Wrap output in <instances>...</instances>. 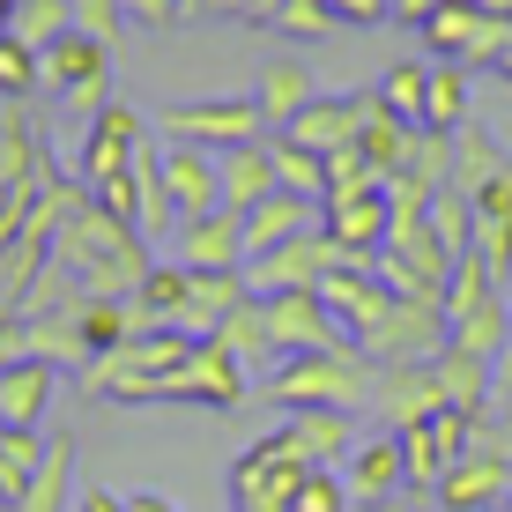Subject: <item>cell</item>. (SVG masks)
Instances as JSON below:
<instances>
[{"label":"cell","instance_id":"6da1fadb","mask_svg":"<svg viewBox=\"0 0 512 512\" xmlns=\"http://www.w3.org/2000/svg\"><path fill=\"white\" fill-rule=\"evenodd\" d=\"M193 342H201V334H186V327H141L134 342H119L112 357H97L90 372H82V394L119 401V409H164V401L179 409Z\"/></svg>","mask_w":512,"mask_h":512},{"label":"cell","instance_id":"7a4b0ae2","mask_svg":"<svg viewBox=\"0 0 512 512\" xmlns=\"http://www.w3.org/2000/svg\"><path fill=\"white\" fill-rule=\"evenodd\" d=\"M52 260H60V268L75 275L90 297H134V290H141V275L156 268L149 238H141L127 216L97 208V201L82 208L75 223H60V238H52Z\"/></svg>","mask_w":512,"mask_h":512},{"label":"cell","instance_id":"3957f363","mask_svg":"<svg viewBox=\"0 0 512 512\" xmlns=\"http://www.w3.org/2000/svg\"><path fill=\"white\" fill-rule=\"evenodd\" d=\"M260 401L275 409H357L372 401V357L357 342H334V349H305V357H282L268 379H260Z\"/></svg>","mask_w":512,"mask_h":512},{"label":"cell","instance_id":"277c9868","mask_svg":"<svg viewBox=\"0 0 512 512\" xmlns=\"http://www.w3.org/2000/svg\"><path fill=\"white\" fill-rule=\"evenodd\" d=\"M446 327H453V342H461V349H475V357H490V364H498L505 342H512L505 282L490 275L475 253L453 260V282H446Z\"/></svg>","mask_w":512,"mask_h":512},{"label":"cell","instance_id":"5b68a950","mask_svg":"<svg viewBox=\"0 0 512 512\" xmlns=\"http://www.w3.org/2000/svg\"><path fill=\"white\" fill-rule=\"evenodd\" d=\"M312 475V461L290 446V431H260L253 446L231 461V475H223V490H231V512H290L297 483Z\"/></svg>","mask_w":512,"mask_h":512},{"label":"cell","instance_id":"8992f818","mask_svg":"<svg viewBox=\"0 0 512 512\" xmlns=\"http://www.w3.org/2000/svg\"><path fill=\"white\" fill-rule=\"evenodd\" d=\"M164 141L231 156L245 141H268V119H260L253 97H186V104H164Z\"/></svg>","mask_w":512,"mask_h":512},{"label":"cell","instance_id":"52a82bcc","mask_svg":"<svg viewBox=\"0 0 512 512\" xmlns=\"http://www.w3.org/2000/svg\"><path fill=\"white\" fill-rule=\"evenodd\" d=\"M379 282L394 297H446V282H453V253L438 245L431 231V216H394V231H386L379 245Z\"/></svg>","mask_w":512,"mask_h":512},{"label":"cell","instance_id":"ba28073f","mask_svg":"<svg viewBox=\"0 0 512 512\" xmlns=\"http://www.w3.org/2000/svg\"><path fill=\"white\" fill-rule=\"evenodd\" d=\"M38 60H45V90L67 97L75 119H97L104 104H112V45L82 38V30H60Z\"/></svg>","mask_w":512,"mask_h":512},{"label":"cell","instance_id":"9c48e42d","mask_svg":"<svg viewBox=\"0 0 512 512\" xmlns=\"http://www.w3.org/2000/svg\"><path fill=\"white\" fill-rule=\"evenodd\" d=\"M334 268H372V260L342 253V245L327 238V223H320V231L275 245V253H253V260H245V282H253V297H275V290H320Z\"/></svg>","mask_w":512,"mask_h":512},{"label":"cell","instance_id":"30bf717a","mask_svg":"<svg viewBox=\"0 0 512 512\" xmlns=\"http://www.w3.org/2000/svg\"><path fill=\"white\" fill-rule=\"evenodd\" d=\"M453 342V327H446V297H394V312L364 334V357L372 364H431L438 349Z\"/></svg>","mask_w":512,"mask_h":512},{"label":"cell","instance_id":"8fae6325","mask_svg":"<svg viewBox=\"0 0 512 512\" xmlns=\"http://www.w3.org/2000/svg\"><path fill=\"white\" fill-rule=\"evenodd\" d=\"M438 409H446V394H438L431 364H372V401H364V416H379L386 431H409V423H431Z\"/></svg>","mask_w":512,"mask_h":512},{"label":"cell","instance_id":"7c38bea8","mask_svg":"<svg viewBox=\"0 0 512 512\" xmlns=\"http://www.w3.org/2000/svg\"><path fill=\"white\" fill-rule=\"evenodd\" d=\"M260 305H268V334H275L282 357H305V349H334L342 342V327H334L320 290H275V297H260Z\"/></svg>","mask_w":512,"mask_h":512},{"label":"cell","instance_id":"4fadbf2b","mask_svg":"<svg viewBox=\"0 0 512 512\" xmlns=\"http://www.w3.org/2000/svg\"><path fill=\"white\" fill-rule=\"evenodd\" d=\"M245 394H253V379H245V364L231 357V342H223V334H201V342H193V364H186V401L179 409H223L231 416Z\"/></svg>","mask_w":512,"mask_h":512},{"label":"cell","instance_id":"5bb4252c","mask_svg":"<svg viewBox=\"0 0 512 512\" xmlns=\"http://www.w3.org/2000/svg\"><path fill=\"white\" fill-rule=\"evenodd\" d=\"M423 45H431V60L490 67V52H498V15H483L475 0H446V8L423 23Z\"/></svg>","mask_w":512,"mask_h":512},{"label":"cell","instance_id":"9a60e30c","mask_svg":"<svg viewBox=\"0 0 512 512\" xmlns=\"http://www.w3.org/2000/svg\"><path fill=\"white\" fill-rule=\"evenodd\" d=\"M512 498V468L498 453H461L431 490V512H498Z\"/></svg>","mask_w":512,"mask_h":512},{"label":"cell","instance_id":"2e32d148","mask_svg":"<svg viewBox=\"0 0 512 512\" xmlns=\"http://www.w3.org/2000/svg\"><path fill=\"white\" fill-rule=\"evenodd\" d=\"M320 297H327L334 327H342V342H364V334L394 312V290L379 282V268H334V275L320 282Z\"/></svg>","mask_w":512,"mask_h":512},{"label":"cell","instance_id":"e0dca14e","mask_svg":"<svg viewBox=\"0 0 512 512\" xmlns=\"http://www.w3.org/2000/svg\"><path fill=\"white\" fill-rule=\"evenodd\" d=\"M364 112H372V90H349V97H312L305 112L290 119V141H305V149H320V156H334V149H357V134H364Z\"/></svg>","mask_w":512,"mask_h":512},{"label":"cell","instance_id":"ac0fdd59","mask_svg":"<svg viewBox=\"0 0 512 512\" xmlns=\"http://www.w3.org/2000/svg\"><path fill=\"white\" fill-rule=\"evenodd\" d=\"M342 483H349V505H386V498H409L401 438H394V431H379V438H357V453L342 461Z\"/></svg>","mask_w":512,"mask_h":512},{"label":"cell","instance_id":"d6986e66","mask_svg":"<svg viewBox=\"0 0 512 512\" xmlns=\"http://www.w3.org/2000/svg\"><path fill=\"white\" fill-rule=\"evenodd\" d=\"M179 260L186 268H201V275H223V268H245V216L238 208H208V216H193L179 223Z\"/></svg>","mask_w":512,"mask_h":512},{"label":"cell","instance_id":"ffe728a7","mask_svg":"<svg viewBox=\"0 0 512 512\" xmlns=\"http://www.w3.org/2000/svg\"><path fill=\"white\" fill-rule=\"evenodd\" d=\"M156 149H164V186H171L179 223L223 208V164H216V156H208V149H179V141H156Z\"/></svg>","mask_w":512,"mask_h":512},{"label":"cell","instance_id":"44dd1931","mask_svg":"<svg viewBox=\"0 0 512 512\" xmlns=\"http://www.w3.org/2000/svg\"><path fill=\"white\" fill-rule=\"evenodd\" d=\"M468 201H475V238H468V253L483 260L498 282H512V171H498L490 186H475Z\"/></svg>","mask_w":512,"mask_h":512},{"label":"cell","instance_id":"7402d4cb","mask_svg":"<svg viewBox=\"0 0 512 512\" xmlns=\"http://www.w3.org/2000/svg\"><path fill=\"white\" fill-rule=\"evenodd\" d=\"M282 431L312 468H342L357 453V409H282Z\"/></svg>","mask_w":512,"mask_h":512},{"label":"cell","instance_id":"603a6c76","mask_svg":"<svg viewBox=\"0 0 512 512\" xmlns=\"http://www.w3.org/2000/svg\"><path fill=\"white\" fill-rule=\"evenodd\" d=\"M52 401H60V364L23 357L0 372V416L23 423V431H52Z\"/></svg>","mask_w":512,"mask_h":512},{"label":"cell","instance_id":"cb8c5ba5","mask_svg":"<svg viewBox=\"0 0 512 512\" xmlns=\"http://www.w3.org/2000/svg\"><path fill=\"white\" fill-rule=\"evenodd\" d=\"M320 223H327V238L342 245V253L379 260L386 231H394V201H386V193H357V201H334V208H320Z\"/></svg>","mask_w":512,"mask_h":512},{"label":"cell","instance_id":"d4e9b609","mask_svg":"<svg viewBox=\"0 0 512 512\" xmlns=\"http://www.w3.org/2000/svg\"><path fill=\"white\" fill-rule=\"evenodd\" d=\"M134 312H141V327H186L193 334V268L186 260H156L134 290Z\"/></svg>","mask_w":512,"mask_h":512},{"label":"cell","instance_id":"484cf974","mask_svg":"<svg viewBox=\"0 0 512 512\" xmlns=\"http://www.w3.org/2000/svg\"><path fill=\"white\" fill-rule=\"evenodd\" d=\"M431 372H438V394H446V409H461V416H483L490 401H498V379H490V357H475V349L461 342H446L431 357Z\"/></svg>","mask_w":512,"mask_h":512},{"label":"cell","instance_id":"4316f807","mask_svg":"<svg viewBox=\"0 0 512 512\" xmlns=\"http://www.w3.org/2000/svg\"><path fill=\"white\" fill-rule=\"evenodd\" d=\"M320 97V82H312V60H297V52H282V60H268V75H260V90H253V104H260V119H268V134H282L305 104Z\"/></svg>","mask_w":512,"mask_h":512},{"label":"cell","instance_id":"83f0119b","mask_svg":"<svg viewBox=\"0 0 512 512\" xmlns=\"http://www.w3.org/2000/svg\"><path fill=\"white\" fill-rule=\"evenodd\" d=\"M216 164H223V208H238V216H253L268 193H282V179H275V149H268V141H245V149L216 156Z\"/></svg>","mask_w":512,"mask_h":512},{"label":"cell","instance_id":"f1b7e54d","mask_svg":"<svg viewBox=\"0 0 512 512\" xmlns=\"http://www.w3.org/2000/svg\"><path fill=\"white\" fill-rule=\"evenodd\" d=\"M305 231H320V223H312V201L282 186V193H268V201L245 216V253H275V245H290Z\"/></svg>","mask_w":512,"mask_h":512},{"label":"cell","instance_id":"f546056e","mask_svg":"<svg viewBox=\"0 0 512 512\" xmlns=\"http://www.w3.org/2000/svg\"><path fill=\"white\" fill-rule=\"evenodd\" d=\"M223 342H231V357L245 364V372H260L268 379L275 364H282V349H275V334H268V305H260V297H238L231 312H223Z\"/></svg>","mask_w":512,"mask_h":512},{"label":"cell","instance_id":"4dcf8cb0","mask_svg":"<svg viewBox=\"0 0 512 512\" xmlns=\"http://www.w3.org/2000/svg\"><path fill=\"white\" fill-rule=\"evenodd\" d=\"M468 104H475V67L461 60H431V97H423V127L431 134H461L468 127Z\"/></svg>","mask_w":512,"mask_h":512},{"label":"cell","instance_id":"1f68e13d","mask_svg":"<svg viewBox=\"0 0 512 512\" xmlns=\"http://www.w3.org/2000/svg\"><path fill=\"white\" fill-rule=\"evenodd\" d=\"M171 223H179V208H171V186H164V149H141L134 156V231L141 238H171Z\"/></svg>","mask_w":512,"mask_h":512},{"label":"cell","instance_id":"d6a6232c","mask_svg":"<svg viewBox=\"0 0 512 512\" xmlns=\"http://www.w3.org/2000/svg\"><path fill=\"white\" fill-rule=\"evenodd\" d=\"M416 134H423V127H409V119H394V112L379 104V90H372V112H364V134H357V149H364V164H372L379 179H394V171L409 164Z\"/></svg>","mask_w":512,"mask_h":512},{"label":"cell","instance_id":"836d02e7","mask_svg":"<svg viewBox=\"0 0 512 512\" xmlns=\"http://www.w3.org/2000/svg\"><path fill=\"white\" fill-rule=\"evenodd\" d=\"M67 490H75V431H52V453L45 468L30 475V490L0 512H67Z\"/></svg>","mask_w":512,"mask_h":512},{"label":"cell","instance_id":"e575fe53","mask_svg":"<svg viewBox=\"0 0 512 512\" xmlns=\"http://www.w3.org/2000/svg\"><path fill=\"white\" fill-rule=\"evenodd\" d=\"M498 171H512V164H505V149L490 141L483 119H468V127L453 134V186L475 193V186H490V179H498Z\"/></svg>","mask_w":512,"mask_h":512},{"label":"cell","instance_id":"d590c367","mask_svg":"<svg viewBox=\"0 0 512 512\" xmlns=\"http://www.w3.org/2000/svg\"><path fill=\"white\" fill-rule=\"evenodd\" d=\"M423 97H431V60H394L379 75V104L409 127H423Z\"/></svg>","mask_w":512,"mask_h":512},{"label":"cell","instance_id":"8d00e7d4","mask_svg":"<svg viewBox=\"0 0 512 512\" xmlns=\"http://www.w3.org/2000/svg\"><path fill=\"white\" fill-rule=\"evenodd\" d=\"M60 30H75V0H15L8 8V38H23L30 52H45Z\"/></svg>","mask_w":512,"mask_h":512},{"label":"cell","instance_id":"74e56055","mask_svg":"<svg viewBox=\"0 0 512 512\" xmlns=\"http://www.w3.org/2000/svg\"><path fill=\"white\" fill-rule=\"evenodd\" d=\"M268 149H275V179L290 193H305V201L327 193V156L320 149H305V141H290V134H268Z\"/></svg>","mask_w":512,"mask_h":512},{"label":"cell","instance_id":"f35d334b","mask_svg":"<svg viewBox=\"0 0 512 512\" xmlns=\"http://www.w3.org/2000/svg\"><path fill=\"white\" fill-rule=\"evenodd\" d=\"M38 90H45V60H38L23 38H8V30H0V104L15 112V104H30Z\"/></svg>","mask_w":512,"mask_h":512},{"label":"cell","instance_id":"ab89813d","mask_svg":"<svg viewBox=\"0 0 512 512\" xmlns=\"http://www.w3.org/2000/svg\"><path fill=\"white\" fill-rule=\"evenodd\" d=\"M357 193H386V179L364 164V149H334V156H327V193H320V208L357 201Z\"/></svg>","mask_w":512,"mask_h":512},{"label":"cell","instance_id":"60d3db41","mask_svg":"<svg viewBox=\"0 0 512 512\" xmlns=\"http://www.w3.org/2000/svg\"><path fill=\"white\" fill-rule=\"evenodd\" d=\"M268 30H275V38H290V45H320L327 30H342V23H334V8H327V0H282Z\"/></svg>","mask_w":512,"mask_h":512},{"label":"cell","instance_id":"b9f144b4","mask_svg":"<svg viewBox=\"0 0 512 512\" xmlns=\"http://www.w3.org/2000/svg\"><path fill=\"white\" fill-rule=\"evenodd\" d=\"M431 231H438V245H446L453 260L468 253V238H475V201H468L461 186H446V193L431 201Z\"/></svg>","mask_w":512,"mask_h":512},{"label":"cell","instance_id":"7bdbcfd3","mask_svg":"<svg viewBox=\"0 0 512 512\" xmlns=\"http://www.w3.org/2000/svg\"><path fill=\"white\" fill-rule=\"evenodd\" d=\"M290 512H357V505H349V483H342V468H312L305 483H297Z\"/></svg>","mask_w":512,"mask_h":512},{"label":"cell","instance_id":"ee69618b","mask_svg":"<svg viewBox=\"0 0 512 512\" xmlns=\"http://www.w3.org/2000/svg\"><path fill=\"white\" fill-rule=\"evenodd\" d=\"M119 23H127V8H119V0H75V30H82V38L112 45V38H119Z\"/></svg>","mask_w":512,"mask_h":512},{"label":"cell","instance_id":"f6af8a7d","mask_svg":"<svg viewBox=\"0 0 512 512\" xmlns=\"http://www.w3.org/2000/svg\"><path fill=\"white\" fill-rule=\"evenodd\" d=\"M119 8H127V23H141V30H179L193 15V0H119Z\"/></svg>","mask_w":512,"mask_h":512},{"label":"cell","instance_id":"bcb514c9","mask_svg":"<svg viewBox=\"0 0 512 512\" xmlns=\"http://www.w3.org/2000/svg\"><path fill=\"white\" fill-rule=\"evenodd\" d=\"M23 357H30V320H23V305H0V372Z\"/></svg>","mask_w":512,"mask_h":512},{"label":"cell","instance_id":"7dc6e473","mask_svg":"<svg viewBox=\"0 0 512 512\" xmlns=\"http://www.w3.org/2000/svg\"><path fill=\"white\" fill-rule=\"evenodd\" d=\"M334 23H386L394 15V0H327Z\"/></svg>","mask_w":512,"mask_h":512},{"label":"cell","instance_id":"c3c4849f","mask_svg":"<svg viewBox=\"0 0 512 512\" xmlns=\"http://www.w3.org/2000/svg\"><path fill=\"white\" fill-rule=\"evenodd\" d=\"M193 15H216V23H253L260 0H193Z\"/></svg>","mask_w":512,"mask_h":512},{"label":"cell","instance_id":"681fc988","mask_svg":"<svg viewBox=\"0 0 512 512\" xmlns=\"http://www.w3.org/2000/svg\"><path fill=\"white\" fill-rule=\"evenodd\" d=\"M127 512H186V505H179V498H164V490H134Z\"/></svg>","mask_w":512,"mask_h":512},{"label":"cell","instance_id":"f907efd6","mask_svg":"<svg viewBox=\"0 0 512 512\" xmlns=\"http://www.w3.org/2000/svg\"><path fill=\"white\" fill-rule=\"evenodd\" d=\"M75 512H127V498H112V490H82V498H75Z\"/></svg>","mask_w":512,"mask_h":512},{"label":"cell","instance_id":"816d5d0a","mask_svg":"<svg viewBox=\"0 0 512 512\" xmlns=\"http://www.w3.org/2000/svg\"><path fill=\"white\" fill-rule=\"evenodd\" d=\"M438 8H446V0H394V15H401V23H416V30H423V23H431V15H438Z\"/></svg>","mask_w":512,"mask_h":512},{"label":"cell","instance_id":"f5cc1de1","mask_svg":"<svg viewBox=\"0 0 512 512\" xmlns=\"http://www.w3.org/2000/svg\"><path fill=\"white\" fill-rule=\"evenodd\" d=\"M490 67L512 82V23H498V52H490Z\"/></svg>","mask_w":512,"mask_h":512},{"label":"cell","instance_id":"db71d44e","mask_svg":"<svg viewBox=\"0 0 512 512\" xmlns=\"http://www.w3.org/2000/svg\"><path fill=\"white\" fill-rule=\"evenodd\" d=\"M490 379H498V401H505V409H512V342H505V357H498V364H490Z\"/></svg>","mask_w":512,"mask_h":512},{"label":"cell","instance_id":"11a10c76","mask_svg":"<svg viewBox=\"0 0 512 512\" xmlns=\"http://www.w3.org/2000/svg\"><path fill=\"white\" fill-rule=\"evenodd\" d=\"M490 423H498V461L512 468V409H505V416H490Z\"/></svg>","mask_w":512,"mask_h":512},{"label":"cell","instance_id":"9f6ffc18","mask_svg":"<svg viewBox=\"0 0 512 512\" xmlns=\"http://www.w3.org/2000/svg\"><path fill=\"white\" fill-rule=\"evenodd\" d=\"M23 490H30V483H15V475L0 468V505H15V498H23Z\"/></svg>","mask_w":512,"mask_h":512},{"label":"cell","instance_id":"6f0895ef","mask_svg":"<svg viewBox=\"0 0 512 512\" xmlns=\"http://www.w3.org/2000/svg\"><path fill=\"white\" fill-rule=\"evenodd\" d=\"M357 512H416V498H386V505H357Z\"/></svg>","mask_w":512,"mask_h":512},{"label":"cell","instance_id":"680465c9","mask_svg":"<svg viewBox=\"0 0 512 512\" xmlns=\"http://www.w3.org/2000/svg\"><path fill=\"white\" fill-rule=\"evenodd\" d=\"M0 431H8V416H0Z\"/></svg>","mask_w":512,"mask_h":512},{"label":"cell","instance_id":"91938a15","mask_svg":"<svg viewBox=\"0 0 512 512\" xmlns=\"http://www.w3.org/2000/svg\"><path fill=\"white\" fill-rule=\"evenodd\" d=\"M416 512H423V505H416Z\"/></svg>","mask_w":512,"mask_h":512}]
</instances>
